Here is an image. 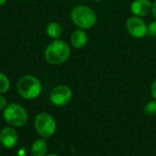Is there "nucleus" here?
Returning <instances> with one entry per match:
<instances>
[{
    "mask_svg": "<svg viewBox=\"0 0 156 156\" xmlns=\"http://www.w3.org/2000/svg\"><path fill=\"white\" fill-rule=\"evenodd\" d=\"M48 151V144L44 138L36 140L31 146L32 156H45Z\"/></svg>",
    "mask_w": 156,
    "mask_h": 156,
    "instance_id": "11",
    "label": "nucleus"
},
{
    "mask_svg": "<svg viewBox=\"0 0 156 156\" xmlns=\"http://www.w3.org/2000/svg\"><path fill=\"white\" fill-rule=\"evenodd\" d=\"M5 2H6V0H0V5H4V4H5Z\"/></svg>",
    "mask_w": 156,
    "mask_h": 156,
    "instance_id": "20",
    "label": "nucleus"
},
{
    "mask_svg": "<svg viewBox=\"0 0 156 156\" xmlns=\"http://www.w3.org/2000/svg\"><path fill=\"white\" fill-rule=\"evenodd\" d=\"M126 29L134 38H142L148 34V25L143 17L133 16L126 21Z\"/></svg>",
    "mask_w": 156,
    "mask_h": 156,
    "instance_id": "7",
    "label": "nucleus"
},
{
    "mask_svg": "<svg viewBox=\"0 0 156 156\" xmlns=\"http://www.w3.org/2000/svg\"><path fill=\"white\" fill-rule=\"evenodd\" d=\"M36 132L44 139L49 138L56 133L57 122L55 118L48 112L38 113L34 121Z\"/></svg>",
    "mask_w": 156,
    "mask_h": 156,
    "instance_id": "5",
    "label": "nucleus"
},
{
    "mask_svg": "<svg viewBox=\"0 0 156 156\" xmlns=\"http://www.w3.org/2000/svg\"><path fill=\"white\" fill-rule=\"evenodd\" d=\"M45 156H59L58 154H46Z\"/></svg>",
    "mask_w": 156,
    "mask_h": 156,
    "instance_id": "19",
    "label": "nucleus"
},
{
    "mask_svg": "<svg viewBox=\"0 0 156 156\" xmlns=\"http://www.w3.org/2000/svg\"><path fill=\"white\" fill-rule=\"evenodd\" d=\"M152 14L154 16V17L156 20V0L154 2H153V8H152Z\"/></svg>",
    "mask_w": 156,
    "mask_h": 156,
    "instance_id": "18",
    "label": "nucleus"
},
{
    "mask_svg": "<svg viewBox=\"0 0 156 156\" xmlns=\"http://www.w3.org/2000/svg\"><path fill=\"white\" fill-rule=\"evenodd\" d=\"M10 88V81L7 76L0 72V94H4L8 91Z\"/></svg>",
    "mask_w": 156,
    "mask_h": 156,
    "instance_id": "13",
    "label": "nucleus"
},
{
    "mask_svg": "<svg viewBox=\"0 0 156 156\" xmlns=\"http://www.w3.org/2000/svg\"><path fill=\"white\" fill-rule=\"evenodd\" d=\"M88 43V35L84 29H76L70 35V44L73 48L80 49L86 46Z\"/></svg>",
    "mask_w": 156,
    "mask_h": 156,
    "instance_id": "10",
    "label": "nucleus"
},
{
    "mask_svg": "<svg viewBox=\"0 0 156 156\" xmlns=\"http://www.w3.org/2000/svg\"><path fill=\"white\" fill-rule=\"evenodd\" d=\"M144 112L146 116L149 117H154L156 116V101H150L147 102L144 108Z\"/></svg>",
    "mask_w": 156,
    "mask_h": 156,
    "instance_id": "14",
    "label": "nucleus"
},
{
    "mask_svg": "<svg viewBox=\"0 0 156 156\" xmlns=\"http://www.w3.org/2000/svg\"><path fill=\"white\" fill-rule=\"evenodd\" d=\"M70 17L74 25L80 29H89L93 27L97 23V15L95 11L88 5H80L70 12Z\"/></svg>",
    "mask_w": 156,
    "mask_h": 156,
    "instance_id": "2",
    "label": "nucleus"
},
{
    "mask_svg": "<svg viewBox=\"0 0 156 156\" xmlns=\"http://www.w3.org/2000/svg\"><path fill=\"white\" fill-rule=\"evenodd\" d=\"M18 142V135L14 127H5L0 132V143L6 149L14 148Z\"/></svg>",
    "mask_w": 156,
    "mask_h": 156,
    "instance_id": "8",
    "label": "nucleus"
},
{
    "mask_svg": "<svg viewBox=\"0 0 156 156\" xmlns=\"http://www.w3.org/2000/svg\"><path fill=\"white\" fill-rule=\"evenodd\" d=\"M151 93H152V96H153L154 100L156 101V80L153 82V84L151 86Z\"/></svg>",
    "mask_w": 156,
    "mask_h": 156,
    "instance_id": "17",
    "label": "nucleus"
},
{
    "mask_svg": "<svg viewBox=\"0 0 156 156\" xmlns=\"http://www.w3.org/2000/svg\"><path fill=\"white\" fill-rule=\"evenodd\" d=\"M153 3L150 0H134L131 5V11L133 16L144 17L152 13Z\"/></svg>",
    "mask_w": 156,
    "mask_h": 156,
    "instance_id": "9",
    "label": "nucleus"
},
{
    "mask_svg": "<svg viewBox=\"0 0 156 156\" xmlns=\"http://www.w3.org/2000/svg\"><path fill=\"white\" fill-rule=\"evenodd\" d=\"M94 1H96V2H101V1H102V0H94Z\"/></svg>",
    "mask_w": 156,
    "mask_h": 156,
    "instance_id": "21",
    "label": "nucleus"
},
{
    "mask_svg": "<svg viewBox=\"0 0 156 156\" xmlns=\"http://www.w3.org/2000/svg\"><path fill=\"white\" fill-rule=\"evenodd\" d=\"M3 116L5 122L14 128L23 127L28 121L27 110L18 103L8 104L3 112Z\"/></svg>",
    "mask_w": 156,
    "mask_h": 156,
    "instance_id": "4",
    "label": "nucleus"
},
{
    "mask_svg": "<svg viewBox=\"0 0 156 156\" xmlns=\"http://www.w3.org/2000/svg\"><path fill=\"white\" fill-rule=\"evenodd\" d=\"M148 34L156 38V20L152 21L149 25H148Z\"/></svg>",
    "mask_w": 156,
    "mask_h": 156,
    "instance_id": "15",
    "label": "nucleus"
},
{
    "mask_svg": "<svg viewBox=\"0 0 156 156\" xmlns=\"http://www.w3.org/2000/svg\"><path fill=\"white\" fill-rule=\"evenodd\" d=\"M72 96V90L69 86L58 85L52 89L49 95V101L57 107H63L70 102Z\"/></svg>",
    "mask_w": 156,
    "mask_h": 156,
    "instance_id": "6",
    "label": "nucleus"
},
{
    "mask_svg": "<svg viewBox=\"0 0 156 156\" xmlns=\"http://www.w3.org/2000/svg\"><path fill=\"white\" fill-rule=\"evenodd\" d=\"M7 105L8 104H7L6 100L5 99V97L2 94H0V111H4Z\"/></svg>",
    "mask_w": 156,
    "mask_h": 156,
    "instance_id": "16",
    "label": "nucleus"
},
{
    "mask_svg": "<svg viewBox=\"0 0 156 156\" xmlns=\"http://www.w3.org/2000/svg\"><path fill=\"white\" fill-rule=\"evenodd\" d=\"M44 56L48 63L51 65H60L69 58L70 48L67 42L61 39H56L48 45Z\"/></svg>",
    "mask_w": 156,
    "mask_h": 156,
    "instance_id": "1",
    "label": "nucleus"
},
{
    "mask_svg": "<svg viewBox=\"0 0 156 156\" xmlns=\"http://www.w3.org/2000/svg\"><path fill=\"white\" fill-rule=\"evenodd\" d=\"M16 90L23 99L34 100L40 95L42 91V84L35 76L25 75L18 80L16 83Z\"/></svg>",
    "mask_w": 156,
    "mask_h": 156,
    "instance_id": "3",
    "label": "nucleus"
},
{
    "mask_svg": "<svg viewBox=\"0 0 156 156\" xmlns=\"http://www.w3.org/2000/svg\"><path fill=\"white\" fill-rule=\"evenodd\" d=\"M46 31L48 36L53 40L59 39L62 35V27L58 22L53 21L48 24Z\"/></svg>",
    "mask_w": 156,
    "mask_h": 156,
    "instance_id": "12",
    "label": "nucleus"
}]
</instances>
